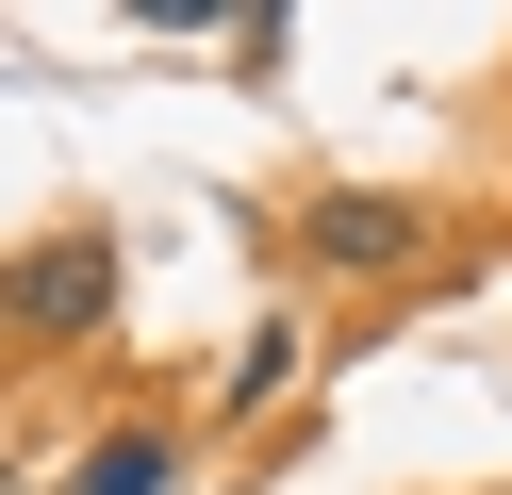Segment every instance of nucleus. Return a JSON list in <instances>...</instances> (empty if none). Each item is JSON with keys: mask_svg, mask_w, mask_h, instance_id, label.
<instances>
[{"mask_svg": "<svg viewBox=\"0 0 512 495\" xmlns=\"http://www.w3.org/2000/svg\"><path fill=\"white\" fill-rule=\"evenodd\" d=\"M116 297H133L116 231H34V248L0 264V330L17 347H83V330H116Z\"/></svg>", "mask_w": 512, "mask_h": 495, "instance_id": "1", "label": "nucleus"}, {"mask_svg": "<svg viewBox=\"0 0 512 495\" xmlns=\"http://www.w3.org/2000/svg\"><path fill=\"white\" fill-rule=\"evenodd\" d=\"M298 248L331 264V281H380V264H413V248H430V215H413V198H380V182H331V198L298 215Z\"/></svg>", "mask_w": 512, "mask_h": 495, "instance_id": "2", "label": "nucleus"}, {"mask_svg": "<svg viewBox=\"0 0 512 495\" xmlns=\"http://www.w3.org/2000/svg\"><path fill=\"white\" fill-rule=\"evenodd\" d=\"M67 495H182V446L166 429H100V446L67 462Z\"/></svg>", "mask_w": 512, "mask_h": 495, "instance_id": "3", "label": "nucleus"}, {"mask_svg": "<svg viewBox=\"0 0 512 495\" xmlns=\"http://www.w3.org/2000/svg\"><path fill=\"white\" fill-rule=\"evenodd\" d=\"M281 380H298V330H248V347H232V413H265Z\"/></svg>", "mask_w": 512, "mask_h": 495, "instance_id": "4", "label": "nucleus"}, {"mask_svg": "<svg viewBox=\"0 0 512 495\" xmlns=\"http://www.w3.org/2000/svg\"><path fill=\"white\" fill-rule=\"evenodd\" d=\"M0 495H34V479H17V462H0Z\"/></svg>", "mask_w": 512, "mask_h": 495, "instance_id": "5", "label": "nucleus"}]
</instances>
